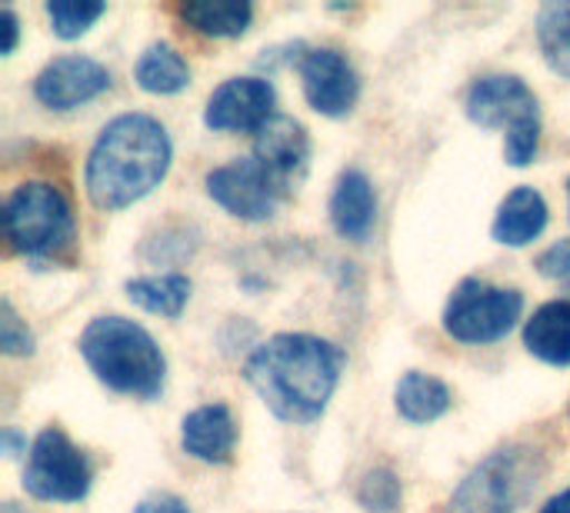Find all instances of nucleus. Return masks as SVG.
Listing matches in <instances>:
<instances>
[{"label": "nucleus", "mask_w": 570, "mask_h": 513, "mask_svg": "<svg viewBox=\"0 0 570 513\" xmlns=\"http://www.w3.org/2000/svg\"><path fill=\"white\" fill-rule=\"evenodd\" d=\"M341 371L344 354L331 341L277 334L250 354L244 377L274 417L287 424H314L327 411Z\"/></svg>", "instance_id": "nucleus-1"}, {"label": "nucleus", "mask_w": 570, "mask_h": 513, "mask_svg": "<svg viewBox=\"0 0 570 513\" xmlns=\"http://www.w3.org/2000/svg\"><path fill=\"white\" fill-rule=\"evenodd\" d=\"M170 167V137L147 114L110 120L87 157V197L100 210H124L147 197Z\"/></svg>", "instance_id": "nucleus-2"}, {"label": "nucleus", "mask_w": 570, "mask_h": 513, "mask_svg": "<svg viewBox=\"0 0 570 513\" xmlns=\"http://www.w3.org/2000/svg\"><path fill=\"white\" fill-rule=\"evenodd\" d=\"M80 354L114 394L154 401L164 391L167 361L157 341L127 317H97L80 334Z\"/></svg>", "instance_id": "nucleus-3"}, {"label": "nucleus", "mask_w": 570, "mask_h": 513, "mask_svg": "<svg viewBox=\"0 0 570 513\" xmlns=\"http://www.w3.org/2000/svg\"><path fill=\"white\" fill-rule=\"evenodd\" d=\"M3 230L10 247L33 264H70L77 224L67 197L50 184H20L3 204Z\"/></svg>", "instance_id": "nucleus-4"}, {"label": "nucleus", "mask_w": 570, "mask_h": 513, "mask_svg": "<svg viewBox=\"0 0 570 513\" xmlns=\"http://www.w3.org/2000/svg\"><path fill=\"white\" fill-rule=\"evenodd\" d=\"M544 477V461L528 447H504L484 457L454 491L448 513H518Z\"/></svg>", "instance_id": "nucleus-5"}, {"label": "nucleus", "mask_w": 570, "mask_h": 513, "mask_svg": "<svg viewBox=\"0 0 570 513\" xmlns=\"http://www.w3.org/2000/svg\"><path fill=\"white\" fill-rule=\"evenodd\" d=\"M524 297L514 287H494L488 280H464L448 300L444 331L461 344H494L521 320Z\"/></svg>", "instance_id": "nucleus-6"}, {"label": "nucleus", "mask_w": 570, "mask_h": 513, "mask_svg": "<svg viewBox=\"0 0 570 513\" xmlns=\"http://www.w3.org/2000/svg\"><path fill=\"white\" fill-rule=\"evenodd\" d=\"M23 491L37 501L77 504L90 491V464L83 451L70 444V437L57 427H47L30 444Z\"/></svg>", "instance_id": "nucleus-7"}, {"label": "nucleus", "mask_w": 570, "mask_h": 513, "mask_svg": "<svg viewBox=\"0 0 570 513\" xmlns=\"http://www.w3.org/2000/svg\"><path fill=\"white\" fill-rule=\"evenodd\" d=\"M207 194L230 217L267 220L287 190L277 184V177L257 157H240V160H230L207 174Z\"/></svg>", "instance_id": "nucleus-8"}, {"label": "nucleus", "mask_w": 570, "mask_h": 513, "mask_svg": "<svg viewBox=\"0 0 570 513\" xmlns=\"http://www.w3.org/2000/svg\"><path fill=\"white\" fill-rule=\"evenodd\" d=\"M468 117L484 130H514L528 120H541V103L521 77L494 73L471 87Z\"/></svg>", "instance_id": "nucleus-9"}, {"label": "nucleus", "mask_w": 570, "mask_h": 513, "mask_svg": "<svg viewBox=\"0 0 570 513\" xmlns=\"http://www.w3.org/2000/svg\"><path fill=\"white\" fill-rule=\"evenodd\" d=\"M267 120H274V87L264 77H234L224 80L204 110V124L210 130L227 134H247L261 130Z\"/></svg>", "instance_id": "nucleus-10"}, {"label": "nucleus", "mask_w": 570, "mask_h": 513, "mask_svg": "<svg viewBox=\"0 0 570 513\" xmlns=\"http://www.w3.org/2000/svg\"><path fill=\"white\" fill-rule=\"evenodd\" d=\"M301 83L307 103L324 117H344L357 103L361 80L341 50L314 47L301 57Z\"/></svg>", "instance_id": "nucleus-11"}, {"label": "nucleus", "mask_w": 570, "mask_h": 513, "mask_svg": "<svg viewBox=\"0 0 570 513\" xmlns=\"http://www.w3.org/2000/svg\"><path fill=\"white\" fill-rule=\"evenodd\" d=\"M110 87V70L90 57H57L33 83V93L50 110H73Z\"/></svg>", "instance_id": "nucleus-12"}, {"label": "nucleus", "mask_w": 570, "mask_h": 513, "mask_svg": "<svg viewBox=\"0 0 570 513\" xmlns=\"http://www.w3.org/2000/svg\"><path fill=\"white\" fill-rule=\"evenodd\" d=\"M254 157L277 177V184L284 190H291L307 170L311 140H307L304 127L294 117H274L257 130Z\"/></svg>", "instance_id": "nucleus-13"}, {"label": "nucleus", "mask_w": 570, "mask_h": 513, "mask_svg": "<svg viewBox=\"0 0 570 513\" xmlns=\"http://www.w3.org/2000/svg\"><path fill=\"white\" fill-rule=\"evenodd\" d=\"M180 444L204 464H227L237 447V424L227 404H204L184 417Z\"/></svg>", "instance_id": "nucleus-14"}, {"label": "nucleus", "mask_w": 570, "mask_h": 513, "mask_svg": "<svg viewBox=\"0 0 570 513\" xmlns=\"http://www.w3.org/2000/svg\"><path fill=\"white\" fill-rule=\"evenodd\" d=\"M331 220L341 237L347 240H367L377 220V197L371 180L361 170H344L337 177L334 197H331Z\"/></svg>", "instance_id": "nucleus-15"}, {"label": "nucleus", "mask_w": 570, "mask_h": 513, "mask_svg": "<svg viewBox=\"0 0 570 513\" xmlns=\"http://www.w3.org/2000/svg\"><path fill=\"white\" fill-rule=\"evenodd\" d=\"M548 227V204L534 187H518L504 197L494 217V240L508 247H528Z\"/></svg>", "instance_id": "nucleus-16"}, {"label": "nucleus", "mask_w": 570, "mask_h": 513, "mask_svg": "<svg viewBox=\"0 0 570 513\" xmlns=\"http://www.w3.org/2000/svg\"><path fill=\"white\" fill-rule=\"evenodd\" d=\"M524 347L551 364V367H568L570 364V300H551L524 327Z\"/></svg>", "instance_id": "nucleus-17"}, {"label": "nucleus", "mask_w": 570, "mask_h": 513, "mask_svg": "<svg viewBox=\"0 0 570 513\" xmlns=\"http://www.w3.org/2000/svg\"><path fill=\"white\" fill-rule=\"evenodd\" d=\"M394 404H397V414L407 424H431V421H438V417L448 414L451 391L438 377L421 374V371H411V374L401 377V384L394 391Z\"/></svg>", "instance_id": "nucleus-18"}, {"label": "nucleus", "mask_w": 570, "mask_h": 513, "mask_svg": "<svg viewBox=\"0 0 570 513\" xmlns=\"http://www.w3.org/2000/svg\"><path fill=\"white\" fill-rule=\"evenodd\" d=\"M250 3L244 0H207V3H180L177 17L204 37H240L250 27Z\"/></svg>", "instance_id": "nucleus-19"}, {"label": "nucleus", "mask_w": 570, "mask_h": 513, "mask_svg": "<svg viewBox=\"0 0 570 513\" xmlns=\"http://www.w3.org/2000/svg\"><path fill=\"white\" fill-rule=\"evenodd\" d=\"M134 80L147 93H177L190 83V67L170 43H150L134 67Z\"/></svg>", "instance_id": "nucleus-20"}, {"label": "nucleus", "mask_w": 570, "mask_h": 513, "mask_svg": "<svg viewBox=\"0 0 570 513\" xmlns=\"http://www.w3.org/2000/svg\"><path fill=\"white\" fill-rule=\"evenodd\" d=\"M130 304H137L147 314L157 317H180L190 297V280L184 274H160V277H140L127 284Z\"/></svg>", "instance_id": "nucleus-21"}, {"label": "nucleus", "mask_w": 570, "mask_h": 513, "mask_svg": "<svg viewBox=\"0 0 570 513\" xmlns=\"http://www.w3.org/2000/svg\"><path fill=\"white\" fill-rule=\"evenodd\" d=\"M538 47L554 73L570 80V3H548L538 17Z\"/></svg>", "instance_id": "nucleus-22"}, {"label": "nucleus", "mask_w": 570, "mask_h": 513, "mask_svg": "<svg viewBox=\"0 0 570 513\" xmlns=\"http://www.w3.org/2000/svg\"><path fill=\"white\" fill-rule=\"evenodd\" d=\"M104 10H107L104 3H90V0H50L47 3L50 27L63 40H73V37L87 33Z\"/></svg>", "instance_id": "nucleus-23"}, {"label": "nucleus", "mask_w": 570, "mask_h": 513, "mask_svg": "<svg viewBox=\"0 0 570 513\" xmlns=\"http://www.w3.org/2000/svg\"><path fill=\"white\" fill-rule=\"evenodd\" d=\"M401 497H404V491H401L397 474L394 471H384V467L381 471H371L364 477L361 491H357L361 507L371 513H394L401 507Z\"/></svg>", "instance_id": "nucleus-24"}, {"label": "nucleus", "mask_w": 570, "mask_h": 513, "mask_svg": "<svg viewBox=\"0 0 570 513\" xmlns=\"http://www.w3.org/2000/svg\"><path fill=\"white\" fill-rule=\"evenodd\" d=\"M538 144H541V120H528L514 130H508L504 140V157L511 167H528L538 157Z\"/></svg>", "instance_id": "nucleus-25"}, {"label": "nucleus", "mask_w": 570, "mask_h": 513, "mask_svg": "<svg viewBox=\"0 0 570 513\" xmlns=\"http://www.w3.org/2000/svg\"><path fill=\"white\" fill-rule=\"evenodd\" d=\"M0 347H3V354H10V357H27V354H33V337H30V331L20 324V317L13 314L10 300L0 304Z\"/></svg>", "instance_id": "nucleus-26"}, {"label": "nucleus", "mask_w": 570, "mask_h": 513, "mask_svg": "<svg viewBox=\"0 0 570 513\" xmlns=\"http://www.w3.org/2000/svg\"><path fill=\"white\" fill-rule=\"evenodd\" d=\"M538 270L544 277H568L570 274V240H558L538 257Z\"/></svg>", "instance_id": "nucleus-27"}, {"label": "nucleus", "mask_w": 570, "mask_h": 513, "mask_svg": "<svg viewBox=\"0 0 570 513\" xmlns=\"http://www.w3.org/2000/svg\"><path fill=\"white\" fill-rule=\"evenodd\" d=\"M134 513H190L187 511V504L180 501V497H174V494H154V497H147V501H140Z\"/></svg>", "instance_id": "nucleus-28"}, {"label": "nucleus", "mask_w": 570, "mask_h": 513, "mask_svg": "<svg viewBox=\"0 0 570 513\" xmlns=\"http://www.w3.org/2000/svg\"><path fill=\"white\" fill-rule=\"evenodd\" d=\"M0 23H3V43H0V53H13V47H17V17H13V10H10V7H3V10H0Z\"/></svg>", "instance_id": "nucleus-29"}, {"label": "nucleus", "mask_w": 570, "mask_h": 513, "mask_svg": "<svg viewBox=\"0 0 570 513\" xmlns=\"http://www.w3.org/2000/svg\"><path fill=\"white\" fill-rule=\"evenodd\" d=\"M541 513H570V491L558 494V497H551V501L541 507Z\"/></svg>", "instance_id": "nucleus-30"}, {"label": "nucleus", "mask_w": 570, "mask_h": 513, "mask_svg": "<svg viewBox=\"0 0 570 513\" xmlns=\"http://www.w3.org/2000/svg\"><path fill=\"white\" fill-rule=\"evenodd\" d=\"M3 444H7V451L13 454V451H17V444H20V437H17L13 431H3Z\"/></svg>", "instance_id": "nucleus-31"}, {"label": "nucleus", "mask_w": 570, "mask_h": 513, "mask_svg": "<svg viewBox=\"0 0 570 513\" xmlns=\"http://www.w3.org/2000/svg\"><path fill=\"white\" fill-rule=\"evenodd\" d=\"M568 194H570V180H568Z\"/></svg>", "instance_id": "nucleus-32"}]
</instances>
